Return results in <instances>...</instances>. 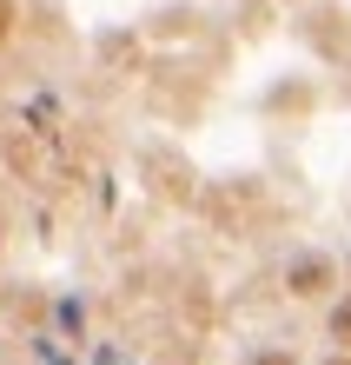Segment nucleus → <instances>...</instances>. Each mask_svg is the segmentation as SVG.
Wrapping results in <instances>:
<instances>
[{"label":"nucleus","instance_id":"obj_1","mask_svg":"<svg viewBox=\"0 0 351 365\" xmlns=\"http://www.w3.org/2000/svg\"><path fill=\"white\" fill-rule=\"evenodd\" d=\"M285 286H292L298 299L325 292V286H332V259H325V252H305V259H292V272H285Z\"/></svg>","mask_w":351,"mask_h":365},{"label":"nucleus","instance_id":"obj_5","mask_svg":"<svg viewBox=\"0 0 351 365\" xmlns=\"http://www.w3.org/2000/svg\"><path fill=\"white\" fill-rule=\"evenodd\" d=\"M332 365H351V359H332Z\"/></svg>","mask_w":351,"mask_h":365},{"label":"nucleus","instance_id":"obj_2","mask_svg":"<svg viewBox=\"0 0 351 365\" xmlns=\"http://www.w3.org/2000/svg\"><path fill=\"white\" fill-rule=\"evenodd\" d=\"M332 339H338V352H351V299L332 306Z\"/></svg>","mask_w":351,"mask_h":365},{"label":"nucleus","instance_id":"obj_3","mask_svg":"<svg viewBox=\"0 0 351 365\" xmlns=\"http://www.w3.org/2000/svg\"><path fill=\"white\" fill-rule=\"evenodd\" d=\"M246 365H298V359H292V352H252Z\"/></svg>","mask_w":351,"mask_h":365},{"label":"nucleus","instance_id":"obj_4","mask_svg":"<svg viewBox=\"0 0 351 365\" xmlns=\"http://www.w3.org/2000/svg\"><path fill=\"white\" fill-rule=\"evenodd\" d=\"M0 27H7V0H0Z\"/></svg>","mask_w":351,"mask_h":365}]
</instances>
